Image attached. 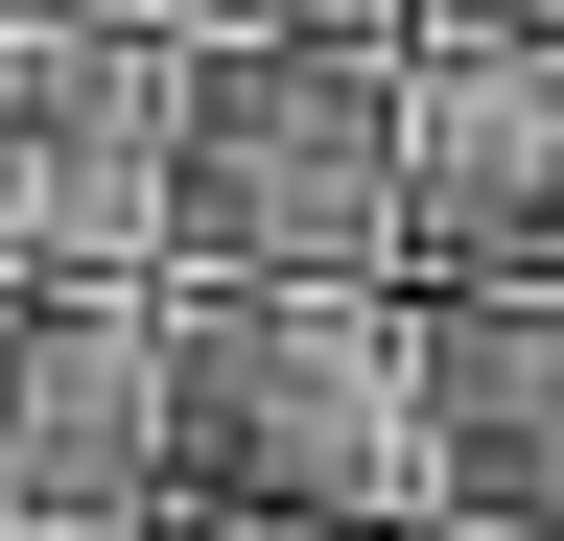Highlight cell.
<instances>
[{
  "label": "cell",
  "mask_w": 564,
  "mask_h": 541,
  "mask_svg": "<svg viewBox=\"0 0 564 541\" xmlns=\"http://www.w3.org/2000/svg\"><path fill=\"white\" fill-rule=\"evenodd\" d=\"M188 283H400V47H188Z\"/></svg>",
  "instance_id": "2"
},
{
  "label": "cell",
  "mask_w": 564,
  "mask_h": 541,
  "mask_svg": "<svg viewBox=\"0 0 564 541\" xmlns=\"http://www.w3.org/2000/svg\"><path fill=\"white\" fill-rule=\"evenodd\" d=\"M423 24H564V0H423Z\"/></svg>",
  "instance_id": "7"
},
{
  "label": "cell",
  "mask_w": 564,
  "mask_h": 541,
  "mask_svg": "<svg viewBox=\"0 0 564 541\" xmlns=\"http://www.w3.org/2000/svg\"><path fill=\"white\" fill-rule=\"evenodd\" d=\"M188 495V283L24 306L0 283V518H165Z\"/></svg>",
  "instance_id": "4"
},
{
  "label": "cell",
  "mask_w": 564,
  "mask_h": 541,
  "mask_svg": "<svg viewBox=\"0 0 564 541\" xmlns=\"http://www.w3.org/2000/svg\"><path fill=\"white\" fill-rule=\"evenodd\" d=\"M0 24H24V0H0Z\"/></svg>",
  "instance_id": "8"
},
{
  "label": "cell",
  "mask_w": 564,
  "mask_h": 541,
  "mask_svg": "<svg viewBox=\"0 0 564 541\" xmlns=\"http://www.w3.org/2000/svg\"><path fill=\"white\" fill-rule=\"evenodd\" d=\"M188 495L423 541V283H188Z\"/></svg>",
  "instance_id": "1"
},
{
  "label": "cell",
  "mask_w": 564,
  "mask_h": 541,
  "mask_svg": "<svg viewBox=\"0 0 564 541\" xmlns=\"http://www.w3.org/2000/svg\"><path fill=\"white\" fill-rule=\"evenodd\" d=\"M423 541H564V283H423Z\"/></svg>",
  "instance_id": "6"
},
{
  "label": "cell",
  "mask_w": 564,
  "mask_h": 541,
  "mask_svg": "<svg viewBox=\"0 0 564 541\" xmlns=\"http://www.w3.org/2000/svg\"><path fill=\"white\" fill-rule=\"evenodd\" d=\"M400 283H564V24L400 47Z\"/></svg>",
  "instance_id": "5"
},
{
  "label": "cell",
  "mask_w": 564,
  "mask_h": 541,
  "mask_svg": "<svg viewBox=\"0 0 564 541\" xmlns=\"http://www.w3.org/2000/svg\"><path fill=\"white\" fill-rule=\"evenodd\" d=\"M0 283L24 306L188 283V47L165 24H24L0 47Z\"/></svg>",
  "instance_id": "3"
}]
</instances>
